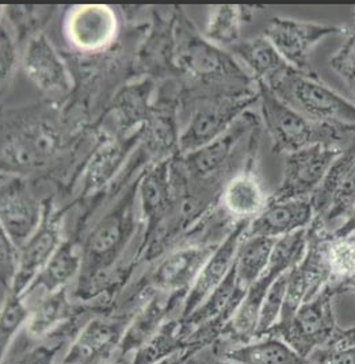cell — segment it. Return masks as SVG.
I'll list each match as a JSON object with an SVG mask.
<instances>
[{
    "label": "cell",
    "mask_w": 355,
    "mask_h": 364,
    "mask_svg": "<svg viewBox=\"0 0 355 364\" xmlns=\"http://www.w3.org/2000/svg\"><path fill=\"white\" fill-rule=\"evenodd\" d=\"M263 184L253 168V163L235 173L228 181L221 193V208L235 223L251 221L259 215L269 203Z\"/></svg>",
    "instance_id": "24"
},
{
    "label": "cell",
    "mask_w": 355,
    "mask_h": 364,
    "mask_svg": "<svg viewBox=\"0 0 355 364\" xmlns=\"http://www.w3.org/2000/svg\"><path fill=\"white\" fill-rule=\"evenodd\" d=\"M118 28V16L107 6H75L63 22L64 38L82 56L107 52L117 40Z\"/></svg>",
    "instance_id": "14"
},
{
    "label": "cell",
    "mask_w": 355,
    "mask_h": 364,
    "mask_svg": "<svg viewBox=\"0 0 355 364\" xmlns=\"http://www.w3.org/2000/svg\"><path fill=\"white\" fill-rule=\"evenodd\" d=\"M353 16V28H350L347 40L338 49V52L329 58V67L346 82L355 97V9Z\"/></svg>",
    "instance_id": "39"
},
{
    "label": "cell",
    "mask_w": 355,
    "mask_h": 364,
    "mask_svg": "<svg viewBox=\"0 0 355 364\" xmlns=\"http://www.w3.org/2000/svg\"><path fill=\"white\" fill-rule=\"evenodd\" d=\"M259 102V91L201 99L179 137V154H190L217 140Z\"/></svg>",
    "instance_id": "8"
},
{
    "label": "cell",
    "mask_w": 355,
    "mask_h": 364,
    "mask_svg": "<svg viewBox=\"0 0 355 364\" xmlns=\"http://www.w3.org/2000/svg\"><path fill=\"white\" fill-rule=\"evenodd\" d=\"M228 49L248 68L256 83L269 88L295 70L265 36L242 40Z\"/></svg>",
    "instance_id": "25"
},
{
    "label": "cell",
    "mask_w": 355,
    "mask_h": 364,
    "mask_svg": "<svg viewBox=\"0 0 355 364\" xmlns=\"http://www.w3.org/2000/svg\"><path fill=\"white\" fill-rule=\"evenodd\" d=\"M65 343L67 338H58L57 333L41 343H33L21 332L1 355V364H55Z\"/></svg>",
    "instance_id": "32"
},
{
    "label": "cell",
    "mask_w": 355,
    "mask_h": 364,
    "mask_svg": "<svg viewBox=\"0 0 355 364\" xmlns=\"http://www.w3.org/2000/svg\"><path fill=\"white\" fill-rule=\"evenodd\" d=\"M305 251L307 229L287 235L277 241L266 271L247 290L242 304L229 318L227 325L223 328L238 341V344L255 338L260 309L265 296L275 280L299 264L305 255Z\"/></svg>",
    "instance_id": "5"
},
{
    "label": "cell",
    "mask_w": 355,
    "mask_h": 364,
    "mask_svg": "<svg viewBox=\"0 0 355 364\" xmlns=\"http://www.w3.org/2000/svg\"><path fill=\"white\" fill-rule=\"evenodd\" d=\"M217 364H236V363H231V362H227V360H224V362H221V363Z\"/></svg>",
    "instance_id": "43"
},
{
    "label": "cell",
    "mask_w": 355,
    "mask_h": 364,
    "mask_svg": "<svg viewBox=\"0 0 355 364\" xmlns=\"http://www.w3.org/2000/svg\"><path fill=\"white\" fill-rule=\"evenodd\" d=\"M314 218L311 198L269 200L265 210L248 223L244 236L280 238L308 229Z\"/></svg>",
    "instance_id": "21"
},
{
    "label": "cell",
    "mask_w": 355,
    "mask_h": 364,
    "mask_svg": "<svg viewBox=\"0 0 355 364\" xmlns=\"http://www.w3.org/2000/svg\"><path fill=\"white\" fill-rule=\"evenodd\" d=\"M142 129L129 136L114 137L100 142L90 156L82 178V194L91 196L107 186L122 169L124 161L140 142Z\"/></svg>",
    "instance_id": "22"
},
{
    "label": "cell",
    "mask_w": 355,
    "mask_h": 364,
    "mask_svg": "<svg viewBox=\"0 0 355 364\" xmlns=\"http://www.w3.org/2000/svg\"><path fill=\"white\" fill-rule=\"evenodd\" d=\"M154 90L151 80L124 87L112 102L109 117H112L118 133L122 136L136 133L148 119L152 107L149 106V97Z\"/></svg>",
    "instance_id": "28"
},
{
    "label": "cell",
    "mask_w": 355,
    "mask_h": 364,
    "mask_svg": "<svg viewBox=\"0 0 355 364\" xmlns=\"http://www.w3.org/2000/svg\"><path fill=\"white\" fill-rule=\"evenodd\" d=\"M287 274L289 271L281 278L275 280L265 296V301L260 309L255 338L267 336L274 329V326L280 322L282 310H284L285 296H286V289H287Z\"/></svg>",
    "instance_id": "36"
},
{
    "label": "cell",
    "mask_w": 355,
    "mask_h": 364,
    "mask_svg": "<svg viewBox=\"0 0 355 364\" xmlns=\"http://www.w3.org/2000/svg\"><path fill=\"white\" fill-rule=\"evenodd\" d=\"M139 179L121 193L113 206L100 215L87 233L82 251V271L78 278V294L87 298L94 286L125 252L136 232V205Z\"/></svg>",
    "instance_id": "3"
},
{
    "label": "cell",
    "mask_w": 355,
    "mask_h": 364,
    "mask_svg": "<svg viewBox=\"0 0 355 364\" xmlns=\"http://www.w3.org/2000/svg\"><path fill=\"white\" fill-rule=\"evenodd\" d=\"M270 90L313 122L355 127V103L326 85L319 75L290 70Z\"/></svg>",
    "instance_id": "6"
},
{
    "label": "cell",
    "mask_w": 355,
    "mask_h": 364,
    "mask_svg": "<svg viewBox=\"0 0 355 364\" xmlns=\"http://www.w3.org/2000/svg\"><path fill=\"white\" fill-rule=\"evenodd\" d=\"M140 63L145 70H152L154 73H161L163 70L179 72L176 67L175 14L170 21L155 15L154 28L140 50Z\"/></svg>",
    "instance_id": "30"
},
{
    "label": "cell",
    "mask_w": 355,
    "mask_h": 364,
    "mask_svg": "<svg viewBox=\"0 0 355 364\" xmlns=\"http://www.w3.org/2000/svg\"><path fill=\"white\" fill-rule=\"evenodd\" d=\"M0 278H1V298L10 294L14 289L15 279L21 264V248L7 237L3 232L0 236Z\"/></svg>",
    "instance_id": "37"
},
{
    "label": "cell",
    "mask_w": 355,
    "mask_h": 364,
    "mask_svg": "<svg viewBox=\"0 0 355 364\" xmlns=\"http://www.w3.org/2000/svg\"><path fill=\"white\" fill-rule=\"evenodd\" d=\"M19 63L18 40L13 33V28L1 19L0 30V72H1V88L10 85V80L15 73Z\"/></svg>",
    "instance_id": "38"
},
{
    "label": "cell",
    "mask_w": 355,
    "mask_h": 364,
    "mask_svg": "<svg viewBox=\"0 0 355 364\" xmlns=\"http://www.w3.org/2000/svg\"><path fill=\"white\" fill-rule=\"evenodd\" d=\"M223 359L236 364H313L277 336H263L235 344L223 352Z\"/></svg>",
    "instance_id": "27"
},
{
    "label": "cell",
    "mask_w": 355,
    "mask_h": 364,
    "mask_svg": "<svg viewBox=\"0 0 355 364\" xmlns=\"http://www.w3.org/2000/svg\"><path fill=\"white\" fill-rule=\"evenodd\" d=\"M349 31L350 28L346 26L274 16L269 21L263 36L295 70L307 75H317L311 64L313 48L329 36L347 34Z\"/></svg>",
    "instance_id": "11"
},
{
    "label": "cell",
    "mask_w": 355,
    "mask_h": 364,
    "mask_svg": "<svg viewBox=\"0 0 355 364\" xmlns=\"http://www.w3.org/2000/svg\"><path fill=\"white\" fill-rule=\"evenodd\" d=\"M343 149L335 145L316 144L285 154L282 179L269 200L311 198L326 179L328 171Z\"/></svg>",
    "instance_id": "12"
},
{
    "label": "cell",
    "mask_w": 355,
    "mask_h": 364,
    "mask_svg": "<svg viewBox=\"0 0 355 364\" xmlns=\"http://www.w3.org/2000/svg\"><path fill=\"white\" fill-rule=\"evenodd\" d=\"M244 23L242 6H214L209 11L205 34L209 41L231 48L242 41Z\"/></svg>",
    "instance_id": "33"
},
{
    "label": "cell",
    "mask_w": 355,
    "mask_h": 364,
    "mask_svg": "<svg viewBox=\"0 0 355 364\" xmlns=\"http://www.w3.org/2000/svg\"><path fill=\"white\" fill-rule=\"evenodd\" d=\"M337 293L338 295L339 294H354L355 295V272L349 278V279L346 280V282H343L341 284H339L337 289Z\"/></svg>",
    "instance_id": "42"
},
{
    "label": "cell",
    "mask_w": 355,
    "mask_h": 364,
    "mask_svg": "<svg viewBox=\"0 0 355 364\" xmlns=\"http://www.w3.org/2000/svg\"><path fill=\"white\" fill-rule=\"evenodd\" d=\"M82 260V251L76 244L72 240H64L55 256L22 294L28 306L31 308L45 296L67 289L72 280L79 278Z\"/></svg>",
    "instance_id": "23"
},
{
    "label": "cell",
    "mask_w": 355,
    "mask_h": 364,
    "mask_svg": "<svg viewBox=\"0 0 355 364\" xmlns=\"http://www.w3.org/2000/svg\"><path fill=\"white\" fill-rule=\"evenodd\" d=\"M30 309V317L22 332L33 343H41L72 320L68 287L45 296Z\"/></svg>",
    "instance_id": "29"
},
{
    "label": "cell",
    "mask_w": 355,
    "mask_h": 364,
    "mask_svg": "<svg viewBox=\"0 0 355 364\" xmlns=\"http://www.w3.org/2000/svg\"><path fill=\"white\" fill-rule=\"evenodd\" d=\"M41 202L25 176L1 173L0 223L1 232L22 248L38 229L43 217Z\"/></svg>",
    "instance_id": "13"
},
{
    "label": "cell",
    "mask_w": 355,
    "mask_h": 364,
    "mask_svg": "<svg viewBox=\"0 0 355 364\" xmlns=\"http://www.w3.org/2000/svg\"><path fill=\"white\" fill-rule=\"evenodd\" d=\"M355 233V206L347 213V215L341 220L335 229L331 230L334 237H347Z\"/></svg>",
    "instance_id": "41"
},
{
    "label": "cell",
    "mask_w": 355,
    "mask_h": 364,
    "mask_svg": "<svg viewBox=\"0 0 355 364\" xmlns=\"http://www.w3.org/2000/svg\"><path fill=\"white\" fill-rule=\"evenodd\" d=\"M314 218L335 229L355 206V140L347 145L311 196Z\"/></svg>",
    "instance_id": "15"
},
{
    "label": "cell",
    "mask_w": 355,
    "mask_h": 364,
    "mask_svg": "<svg viewBox=\"0 0 355 364\" xmlns=\"http://www.w3.org/2000/svg\"><path fill=\"white\" fill-rule=\"evenodd\" d=\"M61 127L41 107L6 112L1 119V173L43 171L61 151Z\"/></svg>",
    "instance_id": "2"
},
{
    "label": "cell",
    "mask_w": 355,
    "mask_h": 364,
    "mask_svg": "<svg viewBox=\"0 0 355 364\" xmlns=\"http://www.w3.org/2000/svg\"><path fill=\"white\" fill-rule=\"evenodd\" d=\"M178 121L170 100H164L161 107H152L148 119L142 127V149L157 161L179 154Z\"/></svg>",
    "instance_id": "26"
},
{
    "label": "cell",
    "mask_w": 355,
    "mask_h": 364,
    "mask_svg": "<svg viewBox=\"0 0 355 364\" xmlns=\"http://www.w3.org/2000/svg\"><path fill=\"white\" fill-rule=\"evenodd\" d=\"M21 63L28 80L51 100L70 97L73 82L68 64L43 33L28 38Z\"/></svg>",
    "instance_id": "16"
},
{
    "label": "cell",
    "mask_w": 355,
    "mask_h": 364,
    "mask_svg": "<svg viewBox=\"0 0 355 364\" xmlns=\"http://www.w3.org/2000/svg\"><path fill=\"white\" fill-rule=\"evenodd\" d=\"M129 322L103 316L88 320L72 338L60 364H100L121 346Z\"/></svg>",
    "instance_id": "19"
},
{
    "label": "cell",
    "mask_w": 355,
    "mask_h": 364,
    "mask_svg": "<svg viewBox=\"0 0 355 364\" xmlns=\"http://www.w3.org/2000/svg\"><path fill=\"white\" fill-rule=\"evenodd\" d=\"M259 85L260 119L277 154H292L316 144L346 148L355 140V127L313 122L278 98L269 87Z\"/></svg>",
    "instance_id": "4"
},
{
    "label": "cell",
    "mask_w": 355,
    "mask_h": 364,
    "mask_svg": "<svg viewBox=\"0 0 355 364\" xmlns=\"http://www.w3.org/2000/svg\"><path fill=\"white\" fill-rule=\"evenodd\" d=\"M277 238L243 235L235 259V272L238 284L243 291L247 290L262 277L270 263Z\"/></svg>",
    "instance_id": "31"
},
{
    "label": "cell",
    "mask_w": 355,
    "mask_h": 364,
    "mask_svg": "<svg viewBox=\"0 0 355 364\" xmlns=\"http://www.w3.org/2000/svg\"><path fill=\"white\" fill-rule=\"evenodd\" d=\"M327 262L331 275L329 284L337 289L355 272V233L347 237H334L329 232Z\"/></svg>",
    "instance_id": "35"
},
{
    "label": "cell",
    "mask_w": 355,
    "mask_h": 364,
    "mask_svg": "<svg viewBox=\"0 0 355 364\" xmlns=\"http://www.w3.org/2000/svg\"><path fill=\"white\" fill-rule=\"evenodd\" d=\"M259 127L255 114L244 112L242 117L217 140L190 154H178V161L189 179L196 182L226 183L229 176L232 160L236 157L239 145L250 137Z\"/></svg>",
    "instance_id": "9"
},
{
    "label": "cell",
    "mask_w": 355,
    "mask_h": 364,
    "mask_svg": "<svg viewBox=\"0 0 355 364\" xmlns=\"http://www.w3.org/2000/svg\"><path fill=\"white\" fill-rule=\"evenodd\" d=\"M248 223L250 221H243L236 225L227 237L223 238L205 266L202 267L197 279L194 280L193 286L186 293L179 313L181 321L189 318L201 306V304L227 279L235 266L238 247Z\"/></svg>",
    "instance_id": "20"
},
{
    "label": "cell",
    "mask_w": 355,
    "mask_h": 364,
    "mask_svg": "<svg viewBox=\"0 0 355 364\" xmlns=\"http://www.w3.org/2000/svg\"><path fill=\"white\" fill-rule=\"evenodd\" d=\"M63 242L61 211L55 209L53 199H46L41 224L21 248V264L13 289L14 293L22 295L28 290Z\"/></svg>",
    "instance_id": "17"
},
{
    "label": "cell",
    "mask_w": 355,
    "mask_h": 364,
    "mask_svg": "<svg viewBox=\"0 0 355 364\" xmlns=\"http://www.w3.org/2000/svg\"><path fill=\"white\" fill-rule=\"evenodd\" d=\"M175 41L178 70L205 92L202 99L259 91L236 58L203 38L181 9L175 10Z\"/></svg>",
    "instance_id": "1"
},
{
    "label": "cell",
    "mask_w": 355,
    "mask_h": 364,
    "mask_svg": "<svg viewBox=\"0 0 355 364\" xmlns=\"http://www.w3.org/2000/svg\"><path fill=\"white\" fill-rule=\"evenodd\" d=\"M175 157V156H174ZM154 163L139 178V202L145 233L142 250L152 240L157 229L172 210L175 191L172 183V159Z\"/></svg>",
    "instance_id": "18"
},
{
    "label": "cell",
    "mask_w": 355,
    "mask_h": 364,
    "mask_svg": "<svg viewBox=\"0 0 355 364\" xmlns=\"http://www.w3.org/2000/svg\"><path fill=\"white\" fill-rule=\"evenodd\" d=\"M313 364H355V347L347 350L320 348L309 356Z\"/></svg>",
    "instance_id": "40"
},
{
    "label": "cell",
    "mask_w": 355,
    "mask_h": 364,
    "mask_svg": "<svg viewBox=\"0 0 355 364\" xmlns=\"http://www.w3.org/2000/svg\"><path fill=\"white\" fill-rule=\"evenodd\" d=\"M31 309L22 295L11 291L1 298L0 316V350L1 355L10 348L16 337L25 329Z\"/></svg>",
    "instance_id": "34"
},
{
    "label": "cell",
    "mask_w": 355,
    "mask_h": 364,
    "mask_svg": "<svg viewBox=\"0 0 355 364\" xmlns=\"http://www.w3.org/2000/svg\"><path fill=\"white\" fill-rule=\"evenodd\" d=\"M218 244L187 238L185 242L157 257V264L147 277L145 289L186 296Z\"/></svg>",
    "instance_id": "10"
},
{
    "label": "cell",
    "mask_w": 355,
    "mask_h": 364,
    "mask_svg": "<svg viewBox=\"0 0 355 364\" xmlns=\"http://www.w3.org/2000/svg\"><path fill=\"white\" fill-rule=\"evenodd\" d=\"M337 295V290L328 284L289 321L275 325L269 335L282 338L293 350L309 358L314 350L323 348L339 328L334 309Z\"/></svg>",
    "instance_id": "7"
},
{
    "label": "cell",
    "mask_w": 355,
    "mask_h": 364,
    "mask_svg": "<svg viewBox=\"0 0 355 364\" xmlns=\"http://www.w3.org/2000/svg\"><path fill=\"white\" fill-rule=\"evenodd\" d=\"M170 364H179V360H176V362H170Z\"/></svg>",
    "instance_id": "44"
}]
</instances>
